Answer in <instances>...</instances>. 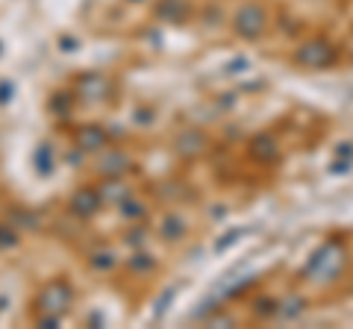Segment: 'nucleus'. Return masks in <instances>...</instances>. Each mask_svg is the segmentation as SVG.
I'll use <instances>...</instances> for the list:
<instances>
[{
  "label": "nucleus",
  "instance_id": "obj_3",
  "mask_svg": "<svg viewBox=\"0 0 353 329\" xmlns=\"http://www.w3.org/2000/svg\"><path fill=\"white\" fill-rule=\"evenodd\" d=\"M294 62L303 65V68H330V65L336 62V47L324 39L303 41V45L294 50Z\"/></svg>",
  "mask_w": 353,
  "mask_h": 329
},
{
  "label": "nucleus",
  "instance_id": "obj_8",
  "mask_svg": "<svg viewBox=\"0 0 353 329\" xmlns=\"http://www.w3.org/2000/svg\"><path fill=\"white\" fill-rule=\"evenodd\" d=\"M106 138L109 133L101 127V124H83L77 129V147L83 153H94V150H103L106 147Z\"/></svg>",
  "mask_w": 353,
  "mask_h": 329
},
{
  "label": "nucleus",
  "instance_id": "obj_24",
  "mask_svg": "<svg viewBox=\"0 0 353 329\" xmlns=\"http://www.w3.org/2000/svg\"><path fill=\"white\" fill-rule=\"evenodd\" d=\"M62 47H65V50H74V47H77L74 39H62Z\"/></svg>",
  "mask_w": 353,
  "mask_h": 329
},
{
  "label": "nucleus",
  "instance_id": "obj_4",
  "mask_svg": "<svg viewBox=\"0 0 353 329\" xmlns=\"http://www.w3.org/2000/svg\"><path fill=\"white\" fill-rule=\"evenodd\" d=\"M109 89H112V83H109L103 74H97V71L80 74L77 76V83H74V94H77V100L80 103H101V100H106Z\"/></svg>",
  "mask_w": 353,
  "mask_h": 329
},
{
  "label": "nucleus",
  "instance_id": "obj_5",
  "mask_svg": "<svg viewBox=\"0 0 353 329\" xmlns=\"http://www.w3.org/2000/svg\"><path fill=\"white\" fill-rule=\"evenodd\" d=\"M68 209L71 215L77 217H92L103 209V197H101V189H92V185H85V189H77L68 200Z\"/></svg>",
  "mask_w": 353,
  "mask_h": 329
},
{
  "label": "nucleus",
  "instance_id": "obj_14",
  "mask_svg": "<svg viewBox=\"0 0 353 329\" xmlns=\"http://www.w3.org/2000/svg\"><path fill=\"white\" fill-rule=\"evenodd\" d=\"M32 159H36V171L41 173V177H48V173L53 171V150H50L48 141H41V145L36 147Z\"/></svg>",
  "mask_w": 353,
  "mask_h": 329
},
{
  "label": "nucleus",
  "instance_id": "obj_17",
  "mask_svg": "<svg viewBox=\"0 0 353 329\" xmlns=\"http://www.w3.org/2000/svg\"><path fill=\"white\" fill-rule=\"evenodd\" d=\"M121 215L127 217V221H139V217H145L148 215V209H145V203H139V200H127L121 203Z\"/></svg>",
  "mask_w": 353,
  "mask_h": 329
},
{
  "label": "nucleus",
  "instance_id": "obj_20",
  "mask_svg": "<svg viewBox=\"0 0 353 329\" xmlns=\"http://www.w3.org/2000/svg\"><path fill=\"white\" fill-rule=\"evenodd\" d=\"M36 323H39L41 329H57V326L62 323V317H59V315H36Z\"/></svg>",
  "mask_w": 353,
  "mask_h": 329
},
{
  "label": "nucleus",
  "instance_id": "obj_16",
  "mask_svg": "<svg viewBox=\"0 0 353 329\" xmlns=\"http://www.w3.org/2000/svg\"><path fill=\"white\" fill-rule=\"evenodd\" d=\"M250 153H253L256 159H271L274 153H277V147H274V141H271L268 136H259V138L250 145Z\"/></svg>",
  "mask_w": 353,
  "mask_h": 329
},
{
  "label": "nucleus",
  "instance_id": "obj_1",
  "mask_svg": "<svg viewBox=\"0 0 353 329\" xmlns=\"http://www.w3.org/2000/svg\"><path fill=\"white\" fill-rule=\"evenodd\" d=\"M74 303V288L65 279H50L36 294V315H65Z\"/></svg>",
  "mask_w": 353,
  "mask_h": 329
},
{
  "label": "nucleus",
  "instance_id": "obj_21",
  "mask_svg": "<svg viewBox=\"0 0 353 329\" xmlns=\"http://www.w3.org/2000/svg\"><path fill=\"white\" fill-rule=\"evenodd\" d=\"M12 94H15V85L12 83H9V80L0 83V103H9V100H12Z\"/></svg>",
  "mask_w": 353,
  "mask_h": 329
},
{
  "label": "nucleus",
  "instance_id": "obj_12",
  "mask_svg": "<svg viewBox=\"0 0 353 329\" xmlns=\"http://www.w3.org/2000/svg\"><path fill=\"white\" fill-rule=\"evenodd\" d=\"M127 268H130V273H136V277H145V273L157 270V259H153L150 253H145V250H136V253L130 256Z\"/></svg>",
  "mask_w": 353,
  "mask_h": 329
},
{
  "label": "nucleus",
  "instance_id": "obj_7",
  "mask_svg": "<svg viewBox=\"0 0 353 329\" xmlns=\"http://www.w3.org/2000/svg\"><path fill=\"white\" fill-rule=\"evenodd\" d=\"M206 147H209V138H206V133H201V129H183V133L176 136V141H174V153L176 156H183V159L201 156Z\"/></svg>",
  "mask_w": 353,
  "mask_h": 329
},
{
  "label": "nucleus",
  "instance_id": "obj_10",
  "mask_svg": "<svg viewBox=\"0 0 353 329\" xmlns=\"http://www.w3.org/2000/svg\"><path fill=\"white\" fill-rule=\"evenodd\" d=\"M101 197H103V203H115L121 206L130 197V185L127 182H121V177H109L103 185H101Z\"/></svg>",
  "mask_w": 353,
  "mask_h": 329
},
{
  "label": "nucleus",
  "instance_id": "obj_22",
  "mask_svg": "<svg viewBox=\"0 0 353 329\" xmlns=\"http://www.w3.org/2000/svg\"><path fill=\"white\" fill-rule=\"evenodd\" d=\"M145 238H148L145 229H132V233L127 235V244H132V247H141V244H145Z\"/></svg>",
  "mask_w": 353,
  "mask_h": 329
},
{
  "label": "nucleus",
  "instance_id": "obj_19",
  "mask_svg": "<svg viewBox=\"0 0 353 329\" xmlns=\"http://www.w3.org/2000/svg\"><path fill=\"white\" fill-rule=\"evenodd\" d=\"M174 294H176V288H174V285H171V288H168V291H162V297L157 300V309H153V317H157V321H159V317L165 315V309H168V306H171V300H174Z\"/></svg>",
  "mask_w": 353,
  "mask_h": 329
},
{
  "label": "nucleus",
  "instance_id": "obj_6",
  "mask_svg": "<svg viewBox=\"0 0 353 329\" xmlns=\"http://www.w3.org/2000/svg\"><path fill=\"white\" fill-rule=\"evenodd\" d=\"M132 168V159H130V153L124 150H106L101 159H97L94 164V171L101 173V177H124V173Z\"/></svg>",
  "mask_w": 353,
  "mask_h": 329
},
{
  "label": "nucleus",
  "instance_id": "obj_9",
  "mask_svg": "<svg viewBox=\"0 0 353 329\" xmlns=\"http://www.w3.org/2000/svg\"><path fill=\"white\" fill-rule=\"evenodd\" d=\"M189 0H159L157 3V18L159 21H168V24H180V21L189 18Z\"/></svg>",
  "mask_w": 353,
  "mask_h": 329
},
{
  "label": "nucleus",
  "instance_id": "obj_2",
  "mask_svg": "<svg viewBox=\"0 0 353 329\" xmlns=\"http://www.w3.org/2000/svg\"><path fill=\"white\" fill-rule=\"evenodd\" d=\"M233 30L239 39H248V41H256L265 30H268V12H265V6L256 3V0H250L236 12L233 18Z\"/></svg>",
  "mask_w": 353,
  "mask_h": 329
},
{
  "label": "nucleus",
  "instance_id": "obj_15",
  "mask_svg": "<svg viewBox=\"0 0 353 329\" xmlns=\"http://www.w3.org/2000/svg\"><path fill=\"white\" fill-rule=\"evenodd\" d=\"M88 265H92L94 270L106 273V270H112L118 265V256L112 253V250H94V253L88 256Z\"/></svg>",
  "mask_w": 353,
  "mask_h": 329
},
{
  "label": "nucleus",
  "instance_id": "obj_23",
  "mask_svg": "<svg viewBox=\"0 0 353 329\" xmlns=\"http://www.w3.org/2000/svg\"><path fill=\"white\" fill-rule=\"evenodd\" d=\"M241 235V229H233V235H227V238H218V244H215V250H227L233 241Z\"/></svg>",
  "mask_w": 353,
  "mask_h": 329
},
{
  "label": "nucleus",
  "instance_id": "obj_11",
  "mask_svg": "<svg viewBox=\"0 0 353 329\" xmlns=\"http://www.w3.org/2000/svg\"><path fill=\"white\" fill-rule=\"evenodd\" d=\"M183 235H185L183 217H176V212L165 215V217H162V224H159V238H162V241H180Z\"/></svg>",
  "mask_w": 353,
  "mask_h": 329
},
{
  "label": "nucleus",
  "instance_id": "obj_18",
  "mask_svg": "<svg viewBox=\"0 0 353 329\" xmlns=\"http://www.w3.org/2000/svg\"><path fill=\"white\" fill-rule=\"evenodd\" d=\"M18 244V226L15 224H0V250H9Z\"/></svg>",
  "mask_w": 353,
  "mask_h": 329
},
{
  "label": "nucleus",
  "instance_id": "obj_13",
  "mask_svg": "<svg viewBox=\"0 0 353 329\" xmlns=\"http://www.w3.org/2000/svg\"><path fill=\"white\" fill-rule=\"evenodd\" d=\"M74 103H77V94H74V92H59V94L50 97V112L68 118L71 109H74Z\"/></svg>",
  "mask_w": 353,
  "mask_h": 329
}]
</instances>
